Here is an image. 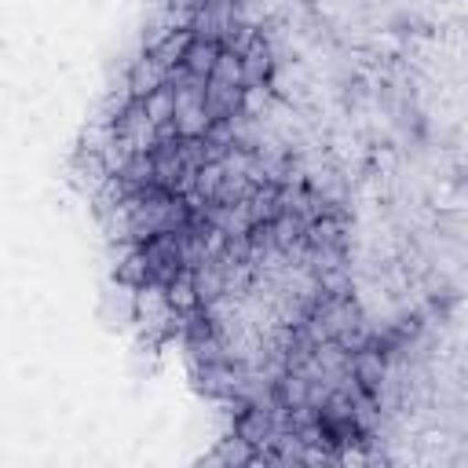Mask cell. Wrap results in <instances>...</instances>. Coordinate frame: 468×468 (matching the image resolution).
Here are the masks:
<instances>
[{
  "mask_svg": "<svg viewBox=\"0 0 468 468\" xmlns=\"http://www.w3.org/2000/svg\"><path fill=\"white\" fill-rule=\"evenodd\" d=\"M241 99H245V88H230V84H219V80L208 77V84H205V110H208L212 124L238 117L241 113Z\"/></svg>",
  "mask_w": 468,
  "mask_h": 468,
  "instance_id": "277c9868",
  "label": "cell"
},
{
  "mask_svg": "<svg viewBox=\"0 0 468 468\" xmlns=\"http://www.w3.org/2000/svg\"><path fill=\"white\" fill-rule=\"evenodd\" d=\"M165 289H168V303H172L176 314H190V311L201 307V296H197V289H194V274H190V271L176 274Z\"/></svg>",
  "mask_w": 468,
  "mask_h": 468,
  "instance_id": "52a82bcc",
  "label": "cell"
},
{
  "mask_svg": "<svg viewBox=\"0 0 468 468\" xmlns=\"http://www.w3.org/2000/svg\"><path fill=\"white\" fill-rule=\"evenodd\" d=\"M143 110H146V117H150L157 128H168V124L176 121V88L165 84V88L150 91V95L143 99Z\"/></svg>",
  "mask_w": 468,
  "mask_h": 468,
  "instance_id": "ba28073f",
  "label": "cell"
},
{
  "mask_svg": "<svg viewBox=\"0 0 468 468\" xmlns=\"http://www.w3.org/2000/svg\"><path fill=\"white\" fill-rule=\"evenodd\" d=\"M190 44H194V33H190V29H168V33H165L154 48H146V51H154L168 69H176V66H183Z\"/></svg>",
  "mask_w": 468,
  "mask_h": 468,
  "instance_id": "8992f818",
  "label": "cell"
},
{
  "mask_svg": "<svg viewBox=\"0 0 468 468\" xmlns=\"http://www.w3.org/2000/svg\"><path fill=\"white\" fill-rule=\"evenodd\" d=\"M219 51H223V44H216V40H197V37H194V44L186 48L183 69H186V73H194V77H205V80H208V77L216 73Z\"/></svg>",
  "mask_w": 468,
  "mask_h": 468,
  "instance_id": "5b68a950",
  "label": "cell"
},
{
  "mask_svg": "<svg viewBox=\"0 0 468 468\" xmlns=\"http://www.w3.org/2000/svg\"><path fill=\"white\" fill-rule=\"evenodd\" d=\"M212 80L230 84V88H245V62H241V51L223 48V51H219V62H216Z\"/></svg>",
  "mask_w": 468,
  "mask_h": 468,
  "instance_id": "9c48e42d",
  "label": "cell"
},
{
  "mask_svg": "<svg viewBox=\"0 0 468 468\" xmlns=\"http://www.w3.org/2000/svg\"><path fill=\"white\" fill-rule=\"evenodd\" d=\"M168 66L154 55V51H143L139 58H132V66H128V73H124V84H128V91L135 95V99H146L150 91H157V88H165L168 84Z\"/></svg>",
  "mask_w": 468,
  "mask_h": 468,
  "instance_id": "7a4b0ae2",
  "label": "cell"
},
{
  "mask_svg": "<svg viewBox=\"0 0 468 468\" xmlns=\"http://www.w3.org/2000/svg\"><path fill=\"white\" fill-rule=\"evenodd\" d=\"M241 62H245V88L249 84H271L274 80V51H271V44L263 40L260 29L249 40V48L241 51Z\"/></svg>",
  "mask_w": 468,
  "mask_h": 468,
  "instance_id": "3957f363",
  "label": "cell"
},
{
  "mask_svg": "<svg viewBox=\"0 0 468 468\" xmlns=\"http://www.w3.org/2000/svg\"><path fill=\"white\" fill-rule=\"evenodd\" d=\"M223 183H227V168H223V161H205V165L197 168V194H201V197L219 201Z\"/></svg>",
  "mask_w": 468,
  "mask_h": 468,
  "instance_id": "30bf717a",
  "label": "cell"
},
{
  "mask_svg": "<svg viewBox=\"0 0 468 468\" xmlns=\"http://www.w3.org/2000/svg\"><path fill=\"white\" fill-rule=\"evenodd\" d=\"M113 132L121 135V139H128V146L135 150V154H154L157 146H161V128L146 117V110H143V99H132L121 113H117V121H113Z\"/></svg>",
  "mask_w": 468,
  "mask_h": 468,
  "instance_id": "6da1fadb",
  "label": "cell"
}]
</instances>
